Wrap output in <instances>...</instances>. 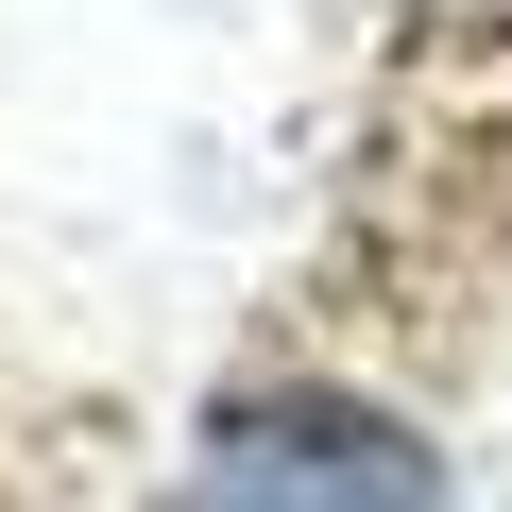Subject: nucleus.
Returning <instances> with one entry per match:
<instances>
[{"instance_id":"f257e3e1","label":"nucleus","mask_w":512,"mask_h":512,"mask_svg":"<svg viewBox=\"0 0 512 512\" xmlns=\"http://www.w3.org/2000/svg\"><path fill=\"white\" fill-rule=\"evenodd\" d=\"M188 512H444V444L342 376H274L205 410Z\"/></svg>"}]
</instances>
